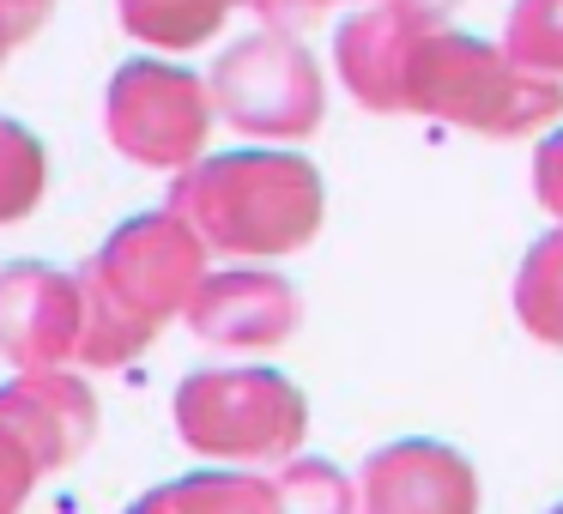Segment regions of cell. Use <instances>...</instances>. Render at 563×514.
<instances>
[{
    "label": "cell",
    "instance_id": "e0dca14e",
    "mask_svg": "<svg viewBox=\"0 0 563 514\" xmlns=\"http://www.w3.org/2000/svg\"><path fill=\"white\" fill-rule=\"evenodd\" d=\"M279 514H352V484L321 460H297L279 478Z\"/></svg>",
    "mask_w": 563,
    "mask_h": 514
},
{
    "label": "cell",
    "instance_id": "7a4b0ae2",
    "mask_svg": "<svg viewBox=\"0 0 563 514\" xmlns=\"http://www.w3.org/2000/svg\"><path fill=\"white\" fill-rule=\"evenodd\" d=\"M321 170L297 152H224L176 176L170 219L195 231L200 248L236 260L291 255L321 231Z\"/></svg>",
    "mask_w": 563,
    "mask_h": 514
},
{
    "label": "cell",
    "instance_id": "5bb4252c",
    "mask_svg": "<svg viewBox=\"0 0 563 514\" xmlns=\"http://www.w3.org/2000/svg\"><path fill=\"white\" fill-rule=\"evenodd\" d=\"M231 0H122V25L158 49H195L224 25Z\"/></svg>",
    "mask_w": 563,
    "mask_h": 514
},
{
    "label": "cell",
    "instance_id": "603a6c76",
    "mask_svg": "<svg viewBox=\"0 0 563 514\" xmlns=\"http://www.w3.org/2000/svg\"><path fill=\"white\" fill-rule=\"evenodd\" d=\"M558 514H563V509H558Z\"/></svg>",
    "mask_w": 563,
    "mask_h": 514
},
{
    "label": "cell",
    "instance_id": "9a60e30c",
    "mask_svg": "<svg viewBox=\"0 0 563 514\" xmlns=\"http://www.w3.org/2000/svg\"><path fill=\"white\" fill-rule=\"evenodd\" d=\"M503 55L539 79H563V0H515L503 25Z\"/></svg>",
    "mask_w": 563,
    "mask_h": 514
},
{
    "label": "cell",
    "instance_id": "44dd1931",
    "mask_svg": "<svg viewBox=\"0 0 563 514\" xmlns=\"http://www.w3.org/2000/svg\"><path fill=\"white\" fill-rule=\"evenodd\" d=\"M0 13H7V25L25 37V31H37V19L49 13V0H0Z\"/></svg>",
    "mask_w": 563,
    "mask_h": 514
},
{
    "label": "cell",
    "instance_id": "277c9868",
    "mask_svg": "<svg viewBox=\"0 0 563 514\" xmlns=\"http://www.w3.org/2000/svg\"><path fill=\"white\" fill-rule=\"evenodd\" d=\"M207 98L249 139H303L321 127V110H328L316 55L285 31H255L231 43L207 74Z\"/></svg>",
    "mask_w": 563,
    "mask_h": 514
},
{
    "label": "cell",
    "instance_id": "ac0fdd59",
    "mask_svg": "<svg viewBox=\"0 0 563 514\" xmlns=\"http://www.w3.org/2000/svg\"><path fill=\"white\" fill-rule=\"evenodd\" d=\"M533 188H539V206L563 224V127L551 139H539V152H533Z\"/></svg>",
    "mask_w": 563,
    "mask_h": 514
},
{
    "label": "cell",
    "instance_id": "d6986e66",
    "mask_svg": "<svg viewBox=\"0 0 563 514\" xmlns=\"http://www.w3.org/2000/svg\"><path fill=\"white\" fill-rule=\"evenodd\" d=\"M243 7H255V13L267 19L273 31H291V25H309V19H321L333 0H243Z\"/></svg>",
    "mask_w": 563,
    "mask_h": 514
},
{
    "label": "cell",
    "instance_id": "8fae6325",
    "mask_svg": "<svg viewBox=\"0 0 563 514\" xmlns=\"http://www.w3.org/2000/svg\"><path fill=\"white\" fill-rule=\"evenodd\" d=\"M430 25L394 13V7H364L357 19L340 25V43H333V62H340V79L364 110H382L394 115L400 110V67H406V49L412 37Z\"/></svg>",
    "mask_w": 563,
    "mask_h": 514
},
{
    "label": "cell",
    "instance_id": "9c48e42d",
    "mask_svg": "<svg viewBox=\"0 0 563 514\" xmlns=\"http://www.w3.org/2000/svg\"><path fill=\"white\" fill-rule=\"evenodd\" d=\"M188 327L207 345H224V351H267V345L291 339L297 333V291L279 279V272H212L200 279V291L188 297Z\"/></svg>",
    "mask_w": 563,
    "mask_h": 514
},
{
    "label": "cell",
    "instance_id": "7c38bea8",
    "mask_svg": "<svg viewBox=\"0 0 563 514\" xmlns=\"http://www.w3.org/2000/svg\"><path fill=\"white\" fill-rule=\"evenodd\" d=\"M134 514H279V484L243 472H200L146 496Z\"/></svg>",
    "mask_w": 563,
    "mask_h": 514
},
{
    "label": "cell",
    "instance_id": "30bf717a",
    "mask_svg": "<svg viewBox=\"0 0 563 514\" xmlns=\"http://www.w3.org/2000/svg\"><path fill=\"white\" fill-rule=\"evenodd\" d=\"M364 514H473V472L442 442H394L364 466Z\"/></svg>",
    "mask_w": 563,
    "mask_h": 514
},
{
    "label": "cell",
    "instance_id": "8992f818",
    "mask_svg": "<svg viewBox=\"0 0 563 514\" xmlns=\"http://www.w3.org/2000/svg\"><path fill=\"white\" fill-rule=\"evenodd\" d=\"M103 127H110V146L122 158L152 164V170H188V164H200V146H207L212 98L183 67L128 62L110 79Z\"/></svg>",
    "mask_w": 563,
    "mask_h": 514
},
{
    "label": "cell",
    "instance_id": "6da1fadb",
    "mask_svg": "<svg viewBox=\"0 0 563 514\" xmlns=\"http://www.w3.org/2000/svg\"><path fill=\"white\" fill-rule=\"evenodd\" d=\"M207 279V248L195 243L183 219L146 212L128 219L79 272V364L115 369L140 357L170 315H183L188 297Z\"/></svg>",
    "mask_w": 563,
    "mask_h": 514
},
{
    "label": "cell",
    "instance_id": "4fadbf2b",
    "mask_svg": "<svg viewBox=\"0 0 563 514\" xmlns=\"http://www.w3.org/2000/svg\"><path fill=\"white\" fill-rule=\"evenodd\" d=\"M515 315L527 333L545 345H563V224L527 248L521 272H515Z\"/></svg>",
    "mask_w": 563,
    "mask_h": 514
},
{
    "label": "cell",
    "instance_id": "ffe728a7",
    "mask_svg": "<svg viewBox=\"0 0 563 514\" xmlns=\"http://www.w3.org/2000/svg\"><path fill=\"white\" fill-rule=\"evenodd\" d=\"M369 7H394V13L418 19V25H442L454 13V0H369Z\"/></svg>",
    "mask_w": 563,
    "mask_h": 514
},
{
    "label": "cell",
    "instance_id": "ba28073f",
    "mask_svg": "<svg viewBox=\"0 0 563 514\" xmlns=\"http://www.w3.org/2000/svg\"><path fill=\"white\" fill-rule=\"evenodd\" d=\"M79 321L86 303L74 272H55L43 260L0 267V357H13L25 376L79 357Z\"/></svg>",
    "mask_w": 563,
    "mask_h": 514
},
{
    "label": "cell",
    "instance_id": "3957f363",
    "mask_svg": "<svg viewBox=\"0 0 563 514\" xmlns=\"http://www.w3.org/2000/svg\"><path fill=\"white\" fill-rule=\"evenodd\" d=\"M400 110L430 122L466 127L485 139H515L563 115V86L515 67L497 43L461 37V31H418L400 67Z\"/></svg>",
    "mask_w": 563,
    "mask_h": 514
},
{
    "label": "cell",
    "instance_id": "52a82bcc",
    "mask_svg": "<svg viewBox=\"0 0 563 514\" xmlns=\"http://www.w3.org/2000/svg\"><path fill=\"white\" fill-rule=\"evenodd\" d=\"M91 442V393L67 369H37L0 388V514H19L37 472L67 466Z\"/></svg>",
    "mask_w": 563,
    "mask_h": 514
},
{
    "label": "cell",
    "instance_id": "2e32d148",
    "mask_svg": "<svg viewBox=\"0 0 563 514\" xmlns=\"http://www.w3.org/2000/svg\"><path fill=\"white\" fill-rule=\"evenodd\" d=\"M43 200V146L19 122L0 115V224L25 219Z\"/></svg>",
    "mask_w": 563,
    "mask_h": 514
},
{
    "label": "cell",
    "instance_id": "7402d4cb",
    "mask_svg": "<svg viewBox=\"0 0 563 514\" xmlns=\"http://www.w3.org/2000/svg\"><path fill=\"white\" fill-rule=\"evenodd\" d=\"M13 43H19V31L7 25V13H0V62H7V55H13Z\"/></svg>",
    "mask_w": 563,
    "mask_h": 514
},
{
    "label": "cell",
    "instance_id": "5b68a950",
    "mask_svg": "<svg viewBox=\"0 0 563 514\" xmlns=\"http://www.w3.org/2000/svg\"><path fill=\"white\" fill-rule=\"evenodd\" d=\"M176 429L219 460H279L303 436V393L273 369H207L176 393Z\"/></svg>",
    "mask_w": 563,
    "mask_h": 514
}]
</instances>
